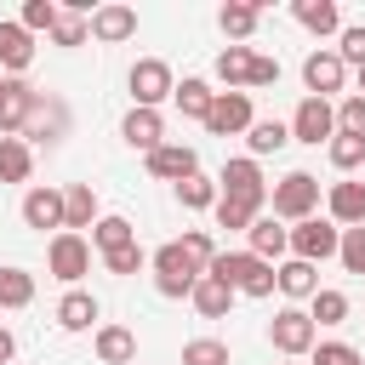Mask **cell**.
Returning <instances> with one entry per match:
<instances>
[{
  "label": "cell",
  "mask_w": 365,
  "mask_h": 365,
  "mask_svg": "<svg viewBox=\"0 0 365 365\" xmlns=\"http://www.w3.org/2000/svg\"><path fill=\"white\" fill-rule=\"evenodd\" d=\"M268 205H274V222H302V217H314V205H319V177L285 171V177L274 182Z\"/></svg>",
  "instance_id": "6da1fadb"
},
{
  "label": "cell",
  "mask_w": 365,
  "mask_h": 365,
  "mask_svg": "<svg viewBox=\"0 0 365 365\" xmlns=\"http://www.w3.org/2000/svg\"><path fill=\"white\" fill-rule=\"evenodd\" d=\"M148 262H154V291H160V297H188V291L200 285V274H205V268L177 245V240H171V245H160Z\"/></svg>",
  "instance_id": "7a4b0ae2"
},
{
  "label": "cell",
  "mask_w": 365,
  "mask_h": 365,
  "mask_svg": "<svg viewBox=\"0 0 365 365\" xmlns=\"http://www.w3.org/2000/svg\"><path fill=\"white\" fill-rule=\"evenodd\" d=\"M125 86H131V108H160V103L177 91V80H171V63H160V57H143V63H131Z\"/></svg>",
  "instance_id": "3957f363"
},
{
  "label": "cell",
  "mask_w": 365,
  "mask_h": 365,
  "mask_svg": "<svg viewBox=\"0 0 365 365\" xmlns=\"http://www.w3.org/2000/svg\"><path fill=\"white\" fill-rule=\"evenodd\" d=\"M336 240H342V228H336L331 217H302V222H291V251H297V262H325V257H336Z\"/></svg>",
  "instance_id": "277c9868"
},
{
  "label": "cell",
  "mask_w": 365,
  "mask_h": 365,
  "mask_svg": "<svg viewBox=\"0 0 365 365\" xmlns=\"http://www.w3.org/2000/svg\"><path fill=\"white\" fill-rule=\"evenodd\" d=\"M268 342H274L285 359H297V354H314L319 331H314L308 308H279V314H274V325H268Z\"/></svg>",
  "instance_id": "5b68a950"
},
{
  "label": "cell",
  "mask_w": 365,
  "mask_h": 365,
  "mask_svg": "<svg viewBox=\"0 0 365 365\" xmlns=\"http://www.w3.org/2000/svg\"><path fill=\"white\" fill-rule=\"evenodd\" d=\"M46 268L63 279V285H74L80 274H91V245H86V234H51V245H46Z\"/></svg>",
  "instance_id": "8992f818"
},
{
  "label": "cell",
  "mask_w": 365,
  "mask_h": 365,
  "mask_svg": "<svg viewBox=\"0 0 365 365\" xmlns=\"http://www.w3.org/2000/svg\"><path fill=\"white\" fill-rule=\"evenodd\" d=\"M336 137V108L325 103V97H302L297 103V114H291V143H331Z\"/></svg>",
  "instance_id": "52a82bcc"
},
{
  "label": "cell",
  "mask_w": 365,
  "mask_h": 365,
  "mask_svg": "<svg viewBox=\"0 0 365 365\" xmlns=\"http://www.w3.org/2000/svg\"><path fill=\"white\" fill-rule=\"evenodd\" d=\"M34 108H40V91H34L29 80H17V74H0V131L17 137Z\"/></svg>",
  "instance_id": "ba28073f"
},
{
  "label": "cell",
  "mask_w": 365,
  "mask_h": 365,
  "mask_svg": "<svg viewBox=\"0 0 365 365\" xmlns=\"http://www.w3.org/2000/svg\"><path fill=\"white\" fill-rule=\"evenodd\" d=\"M205 131H211V137H240V131H251V91H217V97H211V114H205Z\"/></svg>",
  "instance_id": "9c48e42d"
},
{
  "label": "cell",
  "mask_w": 365,
  "mask_h": 365,
  "mask_svg": "<svg viewBox=\"0 0 365 365\" xmlns=\"http://www.w3.org/2000/svg\"><path fill=\"white\" fill-rule=\"evenodd\" d=\"M217 194H234V200H257L268 205V182H262V165L245 154V160H228L222 177H217Z\"/></svg>",
  "instance_id": "30bf717a"
},
{
  "label": "cell",
  "mask_w": 365,
  "mask_h": 365,
  "mask_svg": "<svg viewBox=\"0 0 365 365\" xmlns=\"http://www.w3.org/2000/svg\"><path fill=\"white\" fill-rule=\"evenodd\" d=\"M342 80H348V68H342L336 51H308V63H302L308 97H325V103H331V91H342Z\"/></svg>",
  "instance_id": "8fae6325"
},
{
  "label": "cell",
  "mask_w": 365,
  "mask_h": 365,
  "mask_svg": "<svg viewBox=\"0 0 365 365\" xmlns=\"http://www.w3.org/2000/svg\"><path fill=\"white\" fill-rule=\"evenodd\" d=\"M194 171H200V154L188 143H160L148 154V177H160V182H188Z\"/></svg>",
  "instance_id": "7c38bea8"
},
{
  "label": "cell",
  "mask_w": 365,
  "mask_h": 365,
  "mask_svg": "<svg viewBox=\"0 0 365 365\" xmlns=\"http://www.w3.org/2000/svg\"><path fill=\"white\" fill-rule=\"evenodd\" d=\"M86 34L103 40V46H120V40L137 34V11H131V6H97V11L86 17Z\"/></svg>",
  "instance_id": "4fadbf2b"
},
{
  "label": "cell",
  "mask_w": 365,
  "mask_h": 365,
  "mask_svg": "<svg viewBox=\"0 0 365 365\" xmlns=\"http://www.w3.org/2000/svg\"><path fill=\"white\" fill-rule=\"evenodd\" d=\"M325 211L336 228H365V182H331Z\"/></svg>",
  "instance_id": "5bb4252c"
},
{
  "label": "cell",
  "mask_w": 365,
  "mask_h": 365,
  "mask_svg": "<svg viewBox=\"0 0 365 365\" xmlns=\"http://www.w3.org/2000/svg\"><path fill=\"white\" fill-rule=\"evenodd\" d=\"M120 137H125L131 148L154 154V148L165 143V120H160V108H131V114L120 120Z\"/></svg>",
  "instance_id": "9a60e30c"
},
{
  "label": "cell",
  "mask_w": 365,
  "mask_h": 365,
  "mask_svg": "<svg viewBox=\"0 0 365 365\" xmlns=\"http://www.w3.org/2000/svg\"><path fill=\"white\" fill-rule=\"evenodd\" d=\"M23 222L40 228V234H46V228L63 234V188H29V194H23Z\"/></svg>",
  "instance_id": "2e32d148"
},
{
  "label": "cell",
  "mask_w": 365,
  "mask_h": 365,
  "mask_svg": "<svg viewBox=\"0 0 365 365\" xmlns=\"http://www.w3.org/2000/svg\"><path fill=\"white\" fill-rule=\"evenodd\" d=\"M34 63V34L23 23H0V68L23 80V68Z\"/></svg>",
  "instance_id": "e0dca14e"
},
{
  "label": "cell",
  "mask_w": 365,
  "mask_h": 365,
  "mask_svg": "<svg viewBox=\"0 0 365 365\" xmlns=\"http://www.w3.org/2000/svg\"><path fill=\"white\" fill-rule=\"evenodd\" d=\"M245 240H251V257H262V262H279V257L291 251V228H279L274 217H257V222L245 228Z\"/></svg>",
  "instance_id": "ac0fdd59"
},
{
  "label": "cell",
  "mask_w": 365,
  "mask_h": 365,
  "mask_svg": "<svg viewBox=\"0 0 365 365\" xmlns=\"http://www.w3.org/2000/svg\"><path fill=\"white\" fill-rule=\"evenodd\" d=\"M91 222H97V194H91V182H68V188H63V228L80 234V228H91Z\"/></svg>",
  "instance_id": "d6986e66"
},
{
  "label": "cell",
  "mask_w": 365,
  "mask_h": 365,
  "mask_svg": "<svg viewBox=\"0 0 365 365\" xmlns=\"http://www.w3.org/2000/svg\"><path fill=\"white\" fill-rule=\"evenodd\" d=\"M291 11H297V23H302L308 34H342V11H336V0H297Z\"/></svg>",
  "instance_id": "ffe728a7"
},
{
  "label": "cell",
  "mask_w": 365,
  "mask_h": 365,
  "mask_svg": "<svg viewBox=\"0 0 365 365\" xmlns=\"http://www.w3.org/2000/svg\"><path fill=\"white\" fill-rule=\"evenodd\" d=\"M251 57H257L251 46H222V51H217V80H222L228 91H245V86H251Z\"/></svg>",
  "instance_id": "44dd1931"
},
{
  "label": "cell",
  "mask_w": 365,
  "mask_h": 365,
  "mask_svg": "<svg viewBox=\"0 0 365 365\" xmlns=\"http://www.w3.org/2000/svg\"><path fill=\"white\" fill-rule=\"evenodd\" d=\"M97 359L103 365H131L137 359V336L125 325H97Z\"/></svg>",
  "instance_id": "7402d4cb"
},
{
  "label": "cell",
  "mask_w": 365,
  "mask_h": 365,
  "mask_svg": "<svg viewBox=\"0 0 365 365\" xmlns=\"http://www.w3.org/2000/svg\"><path fill=\"white\" fill-rule=\"evenodd\" d=\"M274 291H285V297H314L319 291V279H314V262H274Z\"/></svg>",
  "instance_id": "603a6c76"
},
{
  "label": "cell",
  "mask_w": 365,
  "mask_h": 365,
  "mask_svg": "<svg viewBox=\"0 0 365 365\" xmlns=\"http://www.w3.org/2000/svg\"><path fill=\"white\" fill-rule=\"evenodd\" d=\"M188 302H194V308H200L205 319H222V314L234 308V291H228L222 279H211V274H200V285L188 291Z\"/></svg>",
  "instance_id": "cb8c5ba5"
},
{
  "label": "cell",
  "mask_w": 365,
  "mask_h": 365,
  "mask_svg": "<svg viewBox=\"0 0 365 365\" xmlns=\"http://www.w3.org/2000/svg\"><path fill=\"white\" fill-rule=\"evenodd\" d=\"M57 325H63V331H91V325H97V297H91V291H68V297L57 302Z\"/></svg>",
  "instance_id": "d4e9b609"
},
{
  "label": "cell",
  "mask_w": 365,
  "mask_h": 365,
  "mask_svg": "<svg viewBox=\"0 0 365 365\" xmlns=\"http://www.w3.org/2000/svg\"><path fill=\"white\" fill-rule=\"evenodd\" d=\"M34 171V154L23 137H0V182H29Z\"/></svg>",
  "instance_id": "484cf974"
},
{
  "label": "cell",
  "mask_w": 365,
  "mask_h": 365,
  "mask_svg": "<svg viewBox=\"0 0 365 365\" xmlns=\"http://www.w3.org/2000/svg\"><path fill=\"white\" fill-rule=\"evenodd\" d=\"M245 143H251V160H262V154H279V148L291 143V125H279V120H251Z\"/></svg>",
  "instance_id": "4316f807"
},
{
  "label": "cell",
  "mask_w": 365,
  "mask_h": 365,
  "mask_svg": "<svg viewBox=\"0 0 365 365\" xmlns=\"http://www.w3.org/2000/svg\"><path fill=\"white\" fill-rule=\"evenodd\" d=\"M217 228H251L257 217H262V205L257 200H234V194H217Z\"/></svg>",
  "instance_id": "83f0119b"
},
{
  "label": "cell",
  "mask_w": 365,
  "mask_h": 365,
  "mask_svg": "<svg viewBox=\"0 0 365 365\" xmlns=\"http://www.w3.org/2000/svg\"><path fill=\"white\" fill-rule=\"evenodd\" d=\"M34 302V274L29 268H0V308H29Z\"/></svg>",
  "instance_id": "f1b7e54d"
},
{
  "label": "cell",
  "mask_w": 365,
  "mask_h": 365,
  "mask_svg": "<svg viewBox=\"0 0 365 365\" xmlns=\"http://www.w3.org/2000/svg\"><path fill=\"white\" fill-rule=\"evenodd\" d=\"M217 23H222V34H228V40H251V34H257V23H262V6H222V11H217Z\"/></svg>",
  "instance_id": "f546056e"
},
{
  "label": "cell",
  "mask_w": 365,
  "mask_h": 365,
  "mask_svg": "<svg viewBox=\"0 0 365 365\" xmlns=\"http://www.w3.org/2000/svg\"><path fill=\"white\" fill-rule=\"evenodd\" d=\"M211 97H217V91H211L205 80H182V86L171 91V103H177L188 120H205V114H211Z\"/></svg>",
  "instance_id": "4dcf8cb0"
},
{
  "label": "cell",
  "mask_w": 365,
  "mask_h": 365,
  "mask_svg": "<svg viewBox=\"0 0 365 365\" xmlns=\"http://www.w3.org/2000/svg\"><path fill=\"white\" fill-rule=\"evenodd\" d=\"M131 240H137V228H131L125 217H97V222H91V245H97V251H120V245H131Z\"/></svg>",
  "instance_id": "1f68e13d"
},
{
  "label": "cell",
  "mask_w": 365,
  "mask_h": 365,
  "mask_svg": "<svg viewBox=\"0 0 365 365\" xmlns=\"http://www.w3.org/2000/svg\"><path fill=\"white\" fill-rule=\"evenodd\" d=\"M308 302H314V308H308L314 331H319V325H342V319H348V297H342V291H314Z\"/></svg>",
  "instance_id": "d6a6232c"
},
{
  "label": "cell",
  "mask_w": 365,
  "mask_h": 365,
  "mask_svg": "<svg viewBox=\"0 0 365 365\" xmlns=\"http://www.w3.org/2000/svg\"><path fill=\"white\" fill-rule=\"evenodd\" d=\"M325 154H331V165H336V171H354V165H365V137L336 131V137L325 143Z\"/></svg>",
  "instance_id": "836d02e7"
},
{
  "label": "cell",
  "mask_w": 365,
  "mask_h": 365,
  "mask_svg": "<svg viewBox=\"0 0 365 365\" xmlns=\"http://www.w3.org/2000/svg\"><path fill=\"white\" fill-rule=\"evenodd\" d=\"M182 365H228V342L194 336V342H182Z\"/></svg>",
  "instance_id": "e575fe53"
},
{
  "label": "cell",
  "mask_w": 365,
  "mask_h": 365,
  "mask_svg": "<svg viewBox=\"0 0 365 365\" xmlns=\"http://www.w3.org/2000/svg\"><path fill=\"white\" fill-rule=\"evenodd\" d=\"M177 200H182V205H188V211H205V205H217V182H211V177H200V171H194V177H188V182H177Z\"/></svg>",
  "instance_id": "d590c367"
},
{
  "label": "cell",
  "mask_w": 365,
  "mask_h": 365,
  "mask_svg": "<svg viewBox=\"0 0 365 365\" xmlns=\"http://www.w3.org/2000/svg\"><path fill=\"white\" fill-rule=\"evenodd\" d=\"M336 257H342V268H348V274H365V228H342Z\"/></svg>",
  "instance_id": "8d00e7d4"
},
{
  "label": "cell",
  "mask_w": 365,
  "mask_h": 365,
  "mask_svg": "<svg viewBox=\"0 0 365 365\" xmlns=\"http://www.w3.org/2000/svg\"><path fill=\"white\" fill-rule=\"evenodd\" d=\"M17 23H23V29H29V34H40V29H46V34H51V29H57V0H29V6H23V17H17Z\"/></svg>",
  "instance_id": "74e56055"
},
{
  "label": "cell",
  "mask_w": 365,
  "mask_h": 365,
  "mask_svg": "<svg viewBox=\"0 0 365 365\" xmlns=\"http://www.w3.org/2000/svg\"><path fill=\"white\" fill-rule=\"evenodd\" d=\"M51 40H57V46H80V40H86V11L57 6V29H51Z\"/></svg>",
  "instance_id": "f35d334b"
},
{
  "label": "cell",
  "mask_w": 365,
  "mask_h": 365,
  "mask_svg": "<svg viewBox=\"0 0 365 365\" xmlns=\"http://www.w3.org/2000/svg\"><path fill=\"white\" fill-rule=\"evenodd\" d=\"M143 262H148V257H143V245H137V240H131V245H120V251H103V268H108V274H137Z\"/></svg>",
  "instance_id": "ab89813d"
},
{
  "label": "cell",
  "mask_w": 365,
  "mask_h": 365,
  "mask_svg": "<svg viewBox=\"0 0 365 365\" xmlns=\"http://www.w3.org/2000/svg\"><path fill=\"white\" fill-rule=\"evenodd\" d=\"M336 131L365 137V97H342V103H336Z\"/></svg>",
  "instance_id": "60d3db41"
},
{
  "label": "cell",
  "mask_w": 365,
  "mask_h": 365,
  "mask_svg": "<svg viewBox=\"0 0 365 365\" xmlns=\"http://www.w3.org/2000/svg\"><path fill=\"white\" fill-rule=\"evenodd\" d=\"M314 365H365V359L348 342H314Z\"/></svg>",
  "instance_id": "b9f144b4"
},
{
  "label": "cell",
  "mask_w": 365,
  "mask_h": 365,
  "mask_svg": "<svg viewBox=\"0 0 365 365\" xmlns=\"http://www.w3.org/2000/svg\"><path fill=\"white\" fill-rule=\"evenodd\" d=\"M336 57H342V68L354 63H365V23H354V29H342V46H336Z\"/></svg>",
  "instance_id": "7bdbcfd3"
},
{
  "label": "cell",
  "mask_w": 365,
  "mask_h": 365,
  "mask_svg": "<svg viewBox=\"0 0 365 365\" xmlns=\"http://www.w3.org/2000/svg\"><path fill=\"white\" fill-rule=\"evenodd\" d=\"M177 245H182V251H188V257H194V262H200V268H205V262H211V257H217V245H211V234H205V228H188V234H182V240H177Z\"/></svg>",
  "instance_id": "ee69618b"
},
{
  "label": "cell",
  "mask_w": 365,
  "mask_h": 365,
  "mask_svg": "<svg viewBox=\"0 0 365 365\" xmlns=\"http://www.w3.org/2000/svg\"><path fill=\"white\" fill-rule=\"evenodd\" d=\"M251 86H279V63L257 51V57H251Z\"/></svg>",
  "instance_id": "f6af8a7d"
},
{
  "label": "cell",
  "mask_w": 365,
  "mask_h": 365,
  "mask_svg": "<svg viewBox=\"0 0 365 365\" xmlns=\"http://www.w3.org/2000/svg\"><path fill=\"white\" fill-rule=\"evenodd\" d=\"M11 354H17V336H11V331H6V325H0V365H6V359H11Z\"/></svg>",
  "instance_id": "bcb514c9"
},
{
  "label": "cell",
  "mask_w": 365,
  "mask_h": 365,
  "mask_svg": "<svg viewBox=\"0 0 365 365\" xmlns=\"http://www.w3.org/2000/svg\"><path fill=\"white\" fill-rule=\"evenodd\" d=\"M354 74H359V97H365V63H359V68H354Z\"/></svg>",
  "instance_id": "7dc6e473"
}]
</instances>
